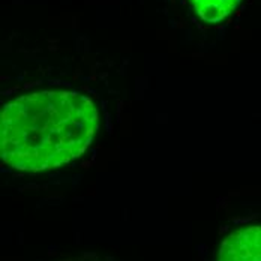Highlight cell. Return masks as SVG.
I'll return each mask as SVG.
<instances>
[{
	"label": "cell",
	"instance_id": "6da1fadb",
	"mask_svg": "<svg viewBox=\"0 0 261 261\" xmlns=\"http://www.w3.org/2000/svg\"><path fill=\"white\" fill-rule=\"evenodd\" d=\"M99 114L75 90H41L2 108V159L18 171H44L69 164L92 143Z\"/></svg>",
	"mask_w": 261,
	"mask_h": 261
},
{
	"label": "cell",
	"instance_id": "7a4b0ae2",
	"mask_svg": "<svg viewBox=\"0 0 261 261\" xmlns=\"http://www.w3.org/2000/svg\"><path fill=\"white\" fill-rule=\"evenodd\" d=\"M215 261H261V224H246L230 231Z\"/></svg>",
	"mask_w": 261,
	"mask_h": 261
},
{
	"label": "cell",
	"instance_id": "3957f363",
	"mask_svg": "<svg viewBox=\"0 0 261 261\" xmlns=\"http://www.w3.org/2000/svg\"><path fill=\"white\" fill-rule=\"evenodd\" d=\"M198 18L207 24L225 20L242 0H189Z\"/></svg>",
	"mask_w": 261,
	"mask_h": 261
},
{
	"label": "cell",
	"instance_id": "277c9868",
	"mask_svg": "<svg viewBox=\"0 0 261 261\" xmlns=\"http://www.w3.org/2000/svg\"><path fill=\"white\" fill-rule=\"evenodd\" d=\"M72 261H104L101 257H83V258H77Z\"/></svg>",
	"mask_w": 261,
	"mask_h": 261
}]
</instances>
